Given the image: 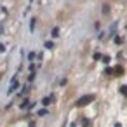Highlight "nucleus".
<instances>
[{
	"mask_svg": "<svg viewBox=\"0 0 127 127\" xmlns=\"http://www.w3.org/2000/svg\"><path fill=\"white\" fill-rule=\"evenodd\" d=\"M92 99H94V96H85V97H82V99L78 101V104H80V106H84V104H87V103H91Z\"/></svg>",
	"mask_w": 127,
	"mask_h": 127,
	"instance_id": "obj_1",
	"label": "nucleus"
}]
</instances>
